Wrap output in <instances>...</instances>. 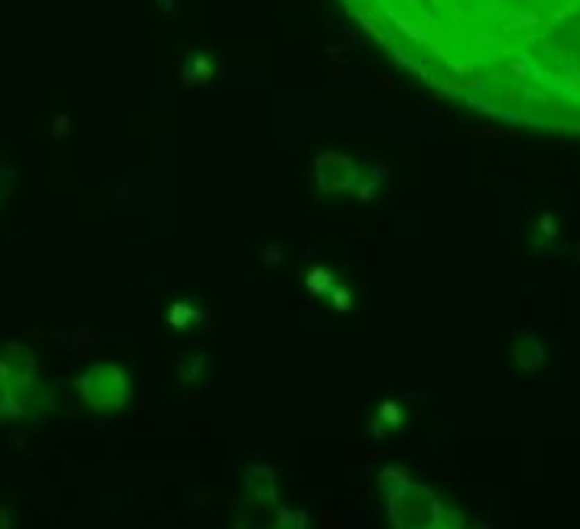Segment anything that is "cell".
<instances>
[{"mask_svg": "<svg viewBox=\"0 0 580 529\" xmlns=\"http://www.w3.org/2000/svg\"><path fill=\"white\" fill-rule=\"evenodd\" d=\"M82 390L89 393V400L96 406H114V403H121V396L127 393V384L112 368H96L89 377L82 380Z\"/></svg>", "mask_w": 580, "mask_h": 529, "instance_id": "obj_1", "label": "cell"}]
</instances>
